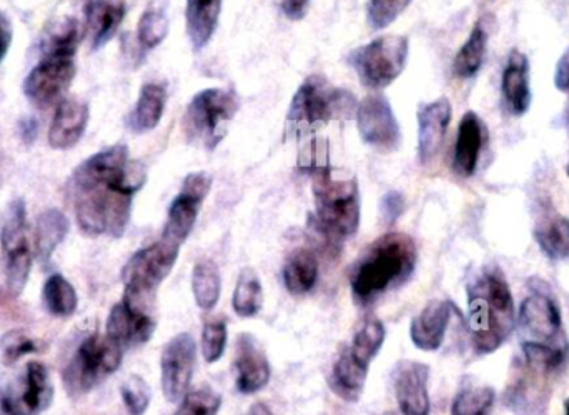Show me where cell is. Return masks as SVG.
I'll list each match as a JSON object with an SVG mask.
<instances>
[{
    "label": "cell",
    "instance_id": "cell-1",
    "mask_svg": "<svg viewBox=\"0 0 569 415\" xmlns=\"http://www.w3.org/2000/svg\"><path fill=\"white\" fill-rule=\"evenodd\" d=\"M146 182V166L130 159L123 144L83 160L67 182L79 229L87 237H122L132 216L133 197Z\"/></svg>",
    "mask_w": 569,
    "mask_h": 415
},
{
    "label": "cell",
    "instance_id": "cell-2",
    "mask_svg": "<svg viewBox=\"0 0 569 415\" xmlns=\"http://www.w3.org/2000/svg\"><path fill=\"white\" fill-rule=\"evenodd\" d=\"M468 330L478 354H493L517 327L513 294L498 270L478 274L467 287Z\"/></svg>",
    "mask_w": 569,
    "mask_h": 415
},
{
    "label": "cell",
    "instance_id": "cell-3",
    "mask_svg": "<svg viewBox=\"0 0 569 415\" xmlns=\"http://www.w3.org/2000/svg\"><path fill=\"white\" fill-rule=\"evenodd\" d=\"M417 260V246L410 236L385 234L361 254L351 269L350 287L355 300L367 306L393 287L407 283Z\"/></svg>",
    "mask_w": 569,
    "mask_h": 415
},
{
    "label": "cell",
    "instance_id": "cell-4",
    "mask_svg": "<svg viewBox=\"0 0 569 415\" xmlns=\"http://www.w3.org/2000/svg\"><path fill=\"white\" fill-rule=\"evenodd\" d=\"M518 329L528 363L543 369H555L567 359L569 344L560 307L553 297L545 294L527 297L518 313Z\"/></svg>",
    "mask_w": 569,
    "mask_h": 415
},
{
    "label": "cell",
    "instance_id": "cell-5",
    "mask_svg": "<svg viewBox=\"0 0 569 415\" xmlns=\"http://www.w3.org/2000/svg\"><path fill=\"white\" fill-rule=\"evenodd\" d=\"M315 226L328 243L353 237L360 227L361 200L357 179H337L325 166L313 169Z\"/></svg>",
    "mask_w": 569,
    "mask_h": 415
},
{
    "label": "cell",
    "instance_id": "cell-6",
    "mask_svg": "<svg viewBox=\"0 0 569 415\" xmlns=\"http://www.w3.org/2000/svg\"><path fill=\"white\" fill-rule=\"evenodd\" d=\"M357 107V99L348 90L331 86L325 77L310 76L291 99L287 130L310 132L330 120L348 119Z\"/></svg>",
    "mask_w": 569,
    "mask_h": 415
},
{
    "label": "cell",
    "instance_id": "cell-7",
    "mask_svg": "<svg viewBox=\"0 0 569 415\" xmlns=\"http://www.w3.org/2000/svg\"><path fill=\"white\" fill-rule=\"evenodd\" d=\"M179 254L180 244L166 237L133 254L122 270L123 300L152 313L157 290L172 273Z\"/></svg>",
    "mask_w": 569,
    "mask_h": 415
},
{
    "label": "cell",
    "instance_id": "cell-8",
    "mask_svg": "<svg viewBox=\"0 0 569 415\" xmlns=\"http://www.w3.org/2000/svg\"><path fill=\"white\" fill-rule=\"evenodd\" d=\"M239 109L240 99L233 90L217 87L200 90L183 113L182 130L187 140L207 150L217 149Z\"/></svg>",
    "mask_w": 569,
    "mask_h": 415
},
{
    "label": "cell",
    "instance_id": "cell-9",
    "mask_svg": "<svg viewBox=\"0 0 569 415\" xmlns=\"http://www.w3.org/2000/svg\"><path fill=\"white\" fill-rule=\"evenodd\" d=\"M122 359V347L107 334L86 337L63 367L62 381L67 394L72 399H79L92 393L107 377L119 370Z\"/></svg>",
    "mask_w": 569,
    "mask_h": 415
},
{
    "label": "cell",
    "instance_id": "cell-10",
    "mask_svg": "<svg viewBox=\"0 0 569 415\" xmlns=\"http://www.w3.org/2000/svg\"><path fill=\"white\" fill-rule=\"evenodd\" d=\"M408 39L387 36L358 47L348 56V62L368 89L380 90L393 83L407 67Z\"/></svg>",
    "mask_w": 569,
    "mask_h": 415
},
{
    "label": "cell",
    "instance_id": "cell-11",
    "mask_svg": "<svg viewBox=\"0 0 569 415\" xmlns=\"http://www.w3.org/2000/svg\"><path fill=\"white\" fill-rule=\"evenodd\" d=\"M0 250L7 293L19 297L26 289L33 263L27 237V207L22 199H16L7 207L0 230Z\"/></svg>",
    "mask_w": 569,
    "mask_h": 415
},
{
    "label": "cell",
    "instance_id": "cell-12",
    "mask_svg": "<svg viewBox=\"0 0 569 415\" xmlns=\"http://www.w3.org/2000/svg\"><path fill=\"white\" fill-rule=\"evenodd\" d=\"M76 72L73 57H40V62L23 80V93L33 106L49 109L62 102L63 93L72 86Z\"/></svg>",
    "mask_w": 569,
    "mask_h": 415
},
{
    "label": "cell",
    "instance_id": "cell-13",
    "mask_svg": "<svg viewBox=\"0 0 569 415\" xmlns=\"http://www.w3.org/2000/svg\"><path fill=\"white\" fill-rule=\"evenodd\" d=\"M212 189V177L207 172H193L183 180L182 189L172 200L167 214L163 237L182 246L196 226L197 217Z\"/></svg>",
    "mask_w": 569,
    "mask_h": 415
},
{
    "label": "cell",
    "instance_id": "cell-14",
    "mask_svg": "<svg viewBox=\"0 0 569 415\" xmlns=\"http://www.w3.org/2000/svg\"><path fill=\"white\" fill-rule=\"evenodd\" d=\"M357 126L361 140L380 152H393L400 147V123L381 93H371L358 103Z\"/></svg>",
    "mask_w": 569,
    "mask_h": 415
},
{
    "label": "cell",
    "instance_id": "cell-15",
    "mask_svg": "<svg viewBox=\"0 0 569 415\" xmlns=\"http://www.w3.org/2000/svg\"><path fill=\"white\" fill-rule=\"evenodd\" d=\"M197 363V344L190 334H179L170 339L160 357L162 391L170 404L180 403L189 393Z\"/></svg>",
    "mask_w": 569,
    "mask_h": 415
},
{
    "label": "cell",
    "instance_id": "cell-16",
    "mask_svg": "<svg viewBox=\"0 0 569 415\" xmlns=\"http://www.w3.org/2000/svg\"><path fill=\"white\" fill-rule=\"evenodd\" d=\"M7 397L17 415H40L52 406L53 391L49 369L42 363H29L13 381Z\"/></svg>",
    "mask_w": 569,
    "mask_h": 415
},
{
    "label": "cell",
    "instance_id": "cell-17",
    "mask_svg": "<svg viewBox=\"0 0 569 415\" xmlns=\"http://www.w3.org/2000/svg\"><path fill=\"white\" fill-rule=\"evenodd\" d=\"M237 391L243 396H252L269 386L272 369L269 357L259 340L250 334H240L233 354Z\"/></svg>",
    "mask_w": 569,
    "mask_h": 415
},
{
    "label": "cell",
    "instance_id": "cell-18",
    "mask_svg": "<svg viewBox=\"0 0 569 415\" xmlns=\"http://www.w3.org/2000/svg\"><path fill=\"white\" fill-rule=\"evenodd\" d=\"M428 381H430V367L427 364L405 360L395 367V396H397L401 414L430 415Z\"/></svg>",
    "mask_w": 569,
    "mask_h": 415
},
{
    "label": "cell",
    "instance_id": "cell-19",
    "mask_svg": "<svg viewBox=\"0 0 569 415\" xmlns=\"http://www.w3.org/2000/svg\"><path fill=\"white\" fill-rule=\"evenodd\" d=\"M156 326L152 313L137 309L122 299L112 307L107 317L106 334L126 350L149 343L156 333Z\"/></svg>",
    "mask_w": 569,
    "mask_h": 415
},
{
    "label": "cell",
    "instance_id": "cell-20",
    "mask_svg": "<svg viewBox=\"0 0 569 415\" xmlns=\"http://www.w3.org/2000/svg\"><path fill=\"white\" fill-rule=\"evenodd\" d=\"M451 113L453 110L447 97L418 107V156L421 162H430L440 152L451 122Z\"/></svg>",
    "mask_w": 569,
    "mask_h": 415
},
{
    "label": "cell",
    "instance_id": "cell-21",
    "mask_svg": "<svg viewBox=\"0 0 569 415\" xmlns=\"http://www.w3.org/2000/svg\"><path fill=\"white\" fill-rule=\"evenodd\" d=\"M89 117V106L83 100L63 99L50 123L49 146L56 150L72 149L86 134Z\"/></svg>",
    "mask_w": 569,
    "mask_h": 415
},
{
    "label": "cell",
    "instance_id": "cell-22",
    "mask_svg": "<svg viewBox=\"0 0 569 415\" xmlns=\"http://www.w3.org/2000/svg\"><path fill=\"white\" fill-rule=\"evenodd\" d=\"M453 306L448 300H431L425 309L411 320L410 337L415 347L425 353L440 349L447 336Z\"/></svg>",
    "mask_w": 569,
    "mask_h": 415
},
{
    "label": "cell",
    "instance_id": "cell-23",
    "mask_svg": "<svg viewBox=\"0 0 569 415\" xmlns=\"http://www.w3.org/2000/svg\"><path fill=\"white\" fill-rule=\"evenodd\" d=\"M505 106L513 116H525L531 107L530 60L520 50H511L501 79Z\"/></svg>",
    "mask_w": 569,
    "mask_h": 415
},
{
    "label": "cell",
    "instance_id": "cell-24",
    "mask_svg": "<svg viewBox=\"0 0 569 415\" xmlns=\"http://www.w3.org/2000/svg\"><path fill=\"white\" fill-rule=\"evenodd\" d=\"M126 0H89L86 6V33L92 50L102 49L126 19Z\"/></svg>",
    "mask_w": 569,
    "mask_h": 415
},
{
    "label": "cell",
    "instance_id": "cell-25",
    "mask_svg": "<svg viewBox=\"0 0 569 415\" xmlns=\"http://www.w3.org/2000/svg\"><path fill=\"white\" fill-rule=\"evenodd\" d=\"M485 127L480 117L467 112L458 127L457 144H455L453 170L461 177H471L477 170L483 149Z\"/></svg>",
    "mask_w": 569,
    "mask_h": 415
},
{
    "label": "cell",
    "instance_id": "cell-26",
    "mask_svg": "<svg viewBox=\"0 0 569 415\" xmlns=\"http://www.w3.org/2000/svg\"><path fill=\"white\" fill-rule=\"evenodd\" d=\"M86 36V27L76 17L53 20L40 37V57H73Z\"/></svg>",
    "mask_w": 569,
    "mask_h": 415
},
{
    "label": "cell",
    "instance_id": "cell-27",
    "mask_svg": "<svg viewBox=\"0 0 569 415\" xmlns=\"http://www.w3.org/2000/svg\"><path fill=\"white\" fill-rule=\"evenodd\" d=\"M167 90L163 83L147 82L140 89L132 112L127 116V129L133 134H146L156 129L166 112Z\"/></svg>",
    "mask_w": 569,
    "mask_h": 415
},
{
    "label": "cell",
    "instance_id": "cell-28",
    "mask_svg": "<svg viewBox=\"0 0 569 415\" xmlns=\"http://www.w3.org/2000/svg\"><path fill=\"white\" fill-rule=\"evenodd\" d=\"M223 0H187L186 23L190 42L196 50H202L219 26Z\"/></svg>",
    "mask_w": 569,
    "mask_h": 415
},
{
    "label": "cell",
    "instance_id": "cell-29",
    "mask_svg": "<svg viewBox=\"0 0 569 415\" xmlns=\"http://www.w3.org/2000/svg\"><path fill=\"white\" fill-rule=\"evenodd\" d=\"M70 224L59 209H47L37 217L36 257L43 267L49 266L57 247L66 240Z\"/></svg>",
    "mask_w": 569,
    "mask_h": 415
},
{
    "label": "cell",
    "instance_id": "cell-30",
    "mask_svg": "<svg viewBox=\"0 0 569 415\" xmlns=\"http://www.w3.org/2000/svg\"><path fill=\"white\" fill-rule=\"evenodd\" d=\"M318 259L313 250L298 249L284 260L283 283L291 296L300 297L313 289L318 279Z\"/></svg>",
    "mask_w": 569,
    "mask_h": 415
},
{
    "label": "cell",
    "instance_id": "cell-31",
    "mask_svg": "<svg viewBox=\"0 0 569 415\" xmlns=\"http://www.w3.org/2000/svg\"><path fill=\"white\" fill-rule=\"evenodd\" d=\"M368 367L358 364L350 353H343L331 370L330 386L333 393L347 403L360 401L367 384Z\"/></svg>",
    "mask_w": 569,
    "mask_h": 415
},
{
    "label": "cell",
    "instance_id": "cell-32",
    "mask_svg": "<svg viewBox=\"0 0 569 415\" xmlns=\"http://www.w3.org/2000/svg\"><path fill=\"white\" fill-rule=\"evenodd\" d=\"M167 33H169V13H167L166 3L162 0H153L139 20L137 43H139L140 53L146 56L147 52L159 47L166 40Z\"/></svg>",
    "mask_w": 569,
    "mask_h": 415
},
{
    "label": "cell",
    "instance_id": "cell-33",
    "mask_svg": "<svg viewBox=\"0 0 569 415\" xmlns=\"http://www.w3.org/2000/svg\"><path fill=\"white\" fill-rule=\"evenodd\" d=\"M488 47V32L480 22L473 27L467 42L458 50L453 60L455 76L460 79H471L480 72L485 62Z\"/></svg>",
    "mask_w": 569,
    "mask_h": 415
},
{
    "label": "cell",
    "instance_id": "cell-34",
    "mask_svg": "<svg viewBox=\"0 0 569 415\" xmlns=\"http://www.w3.org/2000/svg\"><path fill=\"white\" fill-rule=\"evenodd\" d=\"M192 290L197 306L202 310H213L222 294V277L213 260L203 259L196 264L192 274Z\"/></svg>",
    "mask_w": 569,
    "mask_h": 415
},
{
    "label": "cell",
    "instance_id": "cell-35",
    "mask_svg": "<svg viewBox=\"0 0 569 415\" xmlns=\"http://www.w3.org/2000/svg\"><path fill=\"white\" fill-rule=\"evenodd\" d=\"M232 307L237 316L250 319L263 307V289L256 270L243 269L233 290Z\"/></svg>",
    "mask_w": 569,
    "mask_h": 415
},
{
    "label": "cell",
    "instance_id": "cell-36",
    "mask_svg": "<svg viewBox=\"0 0 569 415\" xmlns=\"http://www.w3.org/2000/svg\"><path fill=\"white\" fill-rule=\"evenodd\" d=\"M43 304H46L47 313L56 317H70L76 314L79 306V297L72 284L60 276L52 274L43 284L42 290Z\"/></svg>",
    "mask_w": 569,
    "mask_h": 415
},
{
    "label": "cell",
    "instance_id": "cell-37",
    "mask_svg": "<svg viewBox=\"0 0 569 415\" xmlns=\"http://www.w3.org/2000/svg\"><path fill=\"white\" fill-rule=\"evenodd\" d=\"M385 337H387V330H385V326L380 320H365L360 329L355 334L353 343H351L348 353L358 364L370 369L371 360L380 354Z\"/></svg>",
    "mask_w": 569,
    "mask_h": 415
},
{
    "label": "cell",
    "instance_id": "cell-38",
    "mask_svg": "<svg viewBox=\"0 0 569 415\" xmlns=\"http://www.w3.org/2000/svg\"><path fill=\"white\" fill-rule=\"evenodd\" d=\"M541 250L550 259L560 260L569 256V220L567 217H557L535 233Z\"/></svg>",
    "mask_w": 569,
    "mask_h": 415
},
{
    "label": "cell",
    "instance_id": "cell-39",
    "mask_svg": "<svg viewBox=\"0 0 569 415\" xmlns=\"http://www.w3.org/2000/svg\"><path fill=\"white\" fill-rule=\"evenodd\" d=\"M495 403L491 387H468L460 391L451 406V415H487Z\"/></svg>",
    "mask_w": 569,
    "mask_h": 415
},
{
    "label": "cell",
    "instance_id": "cell-40",
    "mask_svg": "<svg viewBox=\"0 0 569 415\" xmlns=\"http://www.w3.org/2000/svg\"><path fill=\"white\" fill-rule=\"evenodd\" d=\"M40 346L26 330L13 329L0 337V359L6 366L19 363L29 354L39 353Z\"/></svg>",
    "mask_w": 569,
    "mask_h": 415
},
{
    "label": "cell",
    "instance_id": "cell-41",
    "mask_svg": "<svg viewBox=\"0 0 569 415\" xmlns=\"http://www.w3.org/2000/svg\"><path fill=\"white\" fill-rule=\"evenodd\" d=\"M220 407L222 397L212 387H199L183 396L176 415H219Z\"/></svg>",
    "mask_w": 569,
    "mask_h": 415
},
{
    "label": "cell",
    "instance_id": "cell-42",
    "mask_svg": "<svg viewBox=\"0 0 569 415\" xmlns=\"http://www.w3.org/2000/svg\"><path fill=\"white\" fill-rule=\"evenodd\" d=\"M229 330L226 320H209L202 330V354L207 364H216L226 354Z\"/></svg>",
    "mask_w": 569,
    "mask_h": 415
},
{
    "label": "cell",
    "instance_id": "cell-43",
    "mask_svg": "<svg viewBox=\"0 0 569 415\" xmlns=\"http://www.w3.org/2000/svg\"><path fill=\"white\" fill-rule=\"evenodd\" d=\"M120 396H122L123 406L129 415H143L149 411L152 391L142 377L130 376L120 386Z\"/></svg>",
    "mask_w": 569,
    "mask_h": 415
},
{
    "label": "cell",
    "instance_id": "cell-44",
    "mask_svg": "<svg viewBox=\"0 0 569 415\" xmlns=\"http://www.w3.org/2000/svg\"><path fill=\"white\" fill-rule=\"evenodd\" d=\"M410 3L411 0H368V23L371 29H385L401 16Z\"/></svg>",
    "mask_w": 569,
    "mask_h": 415
},
{
    "label": "cell",
    "instance_id": "cell-45",
    "mask_svg": "<svg viewBox=\"0 0 569 415\" xmlns=\"http://www.w3.org/2000/svg\"><path fill=\"white\" fill-rule=\"evenodd\" d=\"M381 217H383L385 223L390 226V224H395L398 220V217L403 214L405 210V199L400 192L397 190H391V192L385 194L383 199H381Z\"/></svg>",
    "mask_w": 569,
    "mask_h": 415
},
{
    "label": "cell",
    "instance_id": "cell-46",
    "mask_svg": "<svg viewBox=\"0 0 569 415\" xmlns=\"http://www.w3.org/2000/svg\"><path fill=\"white\" fill-rule=\"evenodd\" d=\"M555 87L560 92H569V47L561 53L555 69Z\"/></svg>",
    "mask_w": 569,
    "mask_h": 415
},
{
    "label": "cell",
    "instance_id": "cell-47",
    "mask_svg": "<svg viewBox=\"0 0 569 415\" xmlns=\"http://www.w3.org/2000/svg\"><path fill=\"white\" fill-rule=\"evenodd\" d=\"M13 39V27L10 22L9 17L0 10V63H2L3 57L9 52L10 43Z\"/></svg>",
    "mask_w": 569,
    "mask_h": 415
},
{
    "label": "cell",
    "instance_id": "cell-48",
    "mask_svg": "<svg viewBox=\"0 0 569 415\" xmlns=\"http://www.w3.org/2000/svg\"><path fill=\"white\" fill-rule=\"evenodd\" d=\"M310 0H282V12L290 20H301L307 16Z\"/></svg>",
    "mask_w": 569,
    "mask_h": 415
},
{
    "label": "cell",
    "instance_id": "cell-49",
    "mask_svg": "<svg viewBox=\"0 0 569 415\" xmlns=\"http://www.w3.org/2000/svg\"><path fill=\"white\" fill-rule=\"evenodd\" d=\"M39 122H37L33 117H27V119H22L19 122V136L20 139H22L23 144H27V146H30V144H33V140L37 139V136H39Z\"/></svg>",
    "mask_w": 569,
    "mask_h": 415
},
{
    "label": "cell",
    "instance_id": "cell-50",
    "mask_svg": "<svg viewBox=\"0 0 569 415\" xmlns=\"http://www.w3.org/2000/svg\"><path fill=\"white\" fill-rule=\"evenodd\" d=\"M0 415H17L16 409L12 407L9 397L3 391H0Z\"/></svg>",
    "mask_w": 569,
    "mask_h": 415
},
{
    "label": "cell",
    "instance_id": "cell-51",
    "mask_svg": "<svg viewBox=\"0 0 569 415\" xmlns=\"http://www.w3.org/2000/svg\"><path fill=\"white\" fill-rule=\"evenodd\" d=\"M247 415H276L272 413V411L269 409V407L266 406V404H256V406L252 407V409L247 413Z\"/></svg>",
    "mask_w": 569,
    "mask_h": 415
},
{
    "label": "cell",
    "instance_id": "cell-52",
    "mask_svg": "<svg viewBox=\"0 0 569 415\" xmlns=\"http://www.w3.org/2000/svg\"><path fill=\"white\" fill-rule=\"evenodd\" d=\"M565 409H567V415H569V399L565 403Z\"/></svg>",
    "mask_w": 569,
    "mask_h": 415
},
{
    "label": "cell",
    "instance_id": "cell-53",
    "mask_svg": "<svg viewBox=\"0 0 569 415\" xmlns=\"http://www.w3.org/2000/svg\"><path fill=\"white\" fill-rule=\"evenodd\" d=\"M567 174H568V177H569V162H568V166H567Z\"/></svg>",
    "mask_w": 569,
    "mask_h": 415
}]
</instances>
